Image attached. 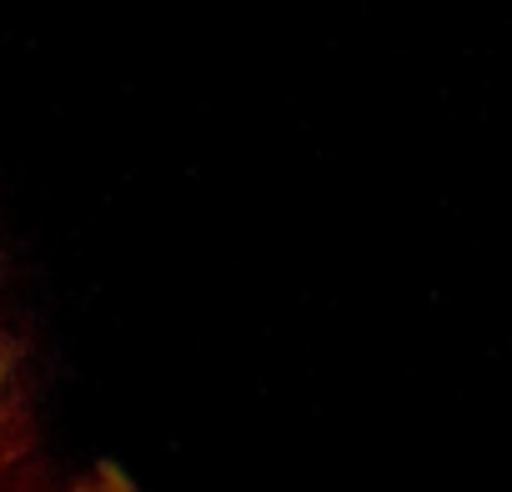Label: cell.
<instances>
[{"label": "cell", "mask_w": 512, "mask_h": 492, "mask_svg": "<svg viewBox=\"0 0 512 492\" xmlns=\"http://www.w3.org/2000/svg\"><path fill=\"white\" fill-rule=\"evenodd\" d=\"M0 492H56L51 447L6 337H0Z\"/></svg>", "instance_id": "obj_1"}, {"label": "cell", "mask_w": 512, "mask_h": 492, "mask_svg": "<svg viewBox=\"0 0 512 492\" xmlns=\"http://www.w3.org/2000/svg\"><path fill=\"white\" fill-rule=\"evenodd\" d=\"M66 492H131L116 472H91V477H81L76 487H66Z\"/></svg>", "instance_id": "obj_2"}]
</instances>
